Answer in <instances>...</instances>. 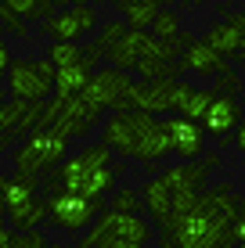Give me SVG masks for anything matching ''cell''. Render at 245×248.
I'll return each mask as SVG.
<instances>
[{
	"label": "cell",
	"mask_w": 245,
	"mask_h": 248,
	"mask_svg": "<svg viewBox=\"0 0 245 248\" xmlns=\"http://www.w3.org/2000/svg\"><path fill=\"white\" fill-rule=\"evenodd\" d=\"M234 212H238V194L231 184L206 187L191 209L177 212L166 227H159V248H234Z\"/></svg>",
	"instance_id": "6da1fadb"
},
{
	"label": "cell",
	"mask_w": 245,
	"mask_h": 248,
	"mask_svg": "<svg viewBox=\"0 0 245 248\" xmlns=\"http://www.w3.org/2000/svg\"><path fill=\"white\" fill-rule=\"evenodd\" d=\"M101 140L112 148V155L133 158V162H163L170 155V137H166V119L148 112H115L101 126Z\"/></svg>",
	"instance_id": "7a4b0ae2"
},
{
	"label": "cell",
	"mask_w": 245,
	"mask_h": 248,
	"mask_svg": "<svg viewBox=\"0 0 245 248\" xmlns=\"http://www.w3.org/2000/svg\"><path fill=\"white\" fill-rule=\"evenodd\" d=\"M69 137H62L58 130H50V126H40V130L25 133V140L15 148V173L22 176H40L47 173V169H54L58 162L69 155Z\"/></svg>",
	"instance_id": "3957f363"
},
{
	"label": "cell",
	"mask_w": 245,
	"mask_h": 248,
	"mask_svg": "<svg viewBox=\"0 0 245 248\" xmlns=\"http://www.w3.org/2000/svg\"><path fill=\"white\" fill-rule=\"evenodd\" d=\"M133 83L130 72H123V68H94V76H90L87 90L80 93L83 101H87L90 108H101V112H133Z\"/></svg>",
	"instance_id": "277c9868"
},
{
	"label": "cell",
	"mask_w": 245,
	"mask_h": 248,
	"mask_svg": "<svg viewBox=\"0 0 245 248\" xmlns=\"http://www.w3.org/2000/svg\"><path fill=\"white\" fill-rule=\"evenodd\" d=\"M54 76L58 68L50 65V58H15L7 68L11 101H47L54 93Z\"/></svg>",
	"instance_id": "5b68a950"
},
{
	"label": "cell",
	"mask_w": 245,
	"mask_h": 248,
	"mask_svg": "<svg viewBox=\"0 0 245 248\" xmlns=\"http://www.w3.org/2000/svg\"><path fill=\"white\" fill-rule=\"evenodd\" d=\"M98 123H101V108H90L83 97H54V101H47L44 126L58 130L62 137H69V140L87 137Z\"/></svg>",
	"instance_id": "8992f818"
},
{
	"label": "cell",
	"mask_w": 245,
	"mask_h": 248,
	"mask_svg": "<svg viewBox=\"0 0 245 248\" xmlns=\"http://www.w3.org/2000/svg\"><path fill=\"white\" fill-rule=\"evenodd\" d=\"M105 166H112V148H108L105 140H94V144H87V148H80L76 155H65L50 169V187L76 191L90 173H98V169H105Z\"/></svg>",
	"instance_id": "52a82bcc"
},
{
	"label": "cell",
	"mask_w": 245,
	"mask_h": 248,
	"mask_svg": "<svg viewBox=\"0 0 245 248\" xmlns=\"http://www.w3.org/2000/svg\"><path fill=\"white\" fill-rule=\"evenodd\" d=\"M101 209H105V205H94V202L80 198V194L65 191V187H50L47 219H50L58 230H65V234H80V230H87Z\"/></svg>",
	"instance_id": "ba28073f"
},
{
	"label": "cell",
	"mask_w": 245,
	"mask_h": 248,
	"mask_svg": "<svg viewBox=\"0 0 245 248\" xmlns=\"http://www.w3.org/2000/svg\"><path fill=\"white\" fill-rule=\"evenodd\" d=\"M159 176H163V184L173 194V216L191 209L198 202V194L209 187V169L202 162H177V166H166Z\"/></svg>",
	"instance_id": "9c48e42d"
},
{
	"label": "cell",
	"mask_w": 245,
	"mask_h": 248,
	"mask_svg": "<svg viewBox=\"0 0 245 248\" xmlns=\"http://www.w3.org/2000/svg\"><path fill=\"white\" fill-rule=\"evenodd\" d=\"M98 7L83 4V7H65V11L50 15V18L40 25V32L50 36V44H80L87 32H98Z\"/></svg>",
	"instance_id": "30bf717a"
},
{
	"label": "cell",
	"mask_w": 245,
	"mask_h": 248,
	"mask_svg": "<svg viewBox=\"0 0 245 248\" xmlns=\"http://www.w3.org/2000/svg\"><path fill=\"white\" fill-rule=\"evenodd\" d=\"M180 90H184L180 79H141L133 83V112H148L163 119V112L180 108Z\"/></svg>",
	"instance_id": "8fae6325"
},
{
	"label": "cell",
	"mask_w": 245,
	"mask_h": 248,
	"mask_svg": "<svg viewBox=\"0 0 245 248\" xmlns=\"http://www.w3.org/2000/svg\"><path fill=\"white\" fill-rule=\"evenodd\" d=\"M166 137H170V155H177L180 162H198L206 155V130H202V123L166 115Z\"/></svg>",
	"instance_id": "7c38bea8"
},
{
	"label": "cell",
	"mask_w": 245,
	"mask_h": 248,
	"mask_svg": "<svg viewBox=\"0 0 245 248\" xmlns=\"http://www.w3.org/2000/svg\"><path fill=\"white\" fill-rule=\"evenodd\" d=\"M90 230H98V234H105V237H119V241H133V245H141V248L151 241V219H145V216H126V212H112V209L101 212Z\"/></svg>",
	"instance_id": "4fadbf2b"
},
{
	"label": "cell",
	"mask_w": 245,
	"mask_h": 248,
	"mask_svg": "<svg viewBox=\"0 0 245 248\" xmlns=\"http://www.w3.org/2000/svg\"><path fill=\"white\" fill-rule=\"evenodd\" d=\"M242 115H245V108L238 105V97H224V93H216L213 105H209V112L202 115V130L213 133V137H220V144H231L227 137L238 130Z\"/></svg>",
	"instance_id": "5bb4252c"
},
{
	"label": "cell",
	"mask_w": 245,
	"mask_h": 248,
	"mask_svg": "<svg viewBox=\"0 0 245 248\" xmlns=\"http://www.w3.org/2000/svg\"><path fill=\"white\" fill-rule=\"evenodd\" d=\"M177 68H180V76H184V72H195V76H202V79H216V76L227 72L231 65H227V58H220L213 47H206L202 40H195V44L180 54Z\"/></svg>",
	"instance_id": "9a60e30c"
},
{
	"label": "cell",
	"mask_w": 245,
	"mask_h": 248,
	"mask_svg": "<svg viewBox=\"0 0 245 248\" xmlns=\"http://www.w3.org/2000/svg\"><path fill=\"white\" fill-rule=\"evenodd\" d=\"M151 32H137V29H126V36L119 40V44H112L108 47V65L112 68H123V72H133L137 68V62L151 50Z\"/></svg>",
	"instance_id": "2e32d148"
},
{
	"label": "cell",
	"mask_w": 245,
	"mask_h": 248,
	"mask_svg": "<svg viewBox=\"0 0 245 248\" xmlns=\"http://www.w3.org/2000/svg\"><path fill=\"white\" fill-rule=\"evenodd\" d=\"M137 194H141L145 212L151 216V227H166V223H170V216H173V194H170V187L163 184V176L148 180Z\"/></svg>",
	"instance_id": "e0dca14e"
},
{
	"label": "cell",
	"mask_w": 245,
	"mask_h": 248,
	"mask_svg": "<svg viewBox=\"0 0 245 248\" xmlns=\"http://www.w3.org/2000/svg\"><path fill=\"white\" fill-rule=\"evenodd\" d=\"M115 11L123 15L126 29H137V32H151V22L159 18V11L166 7V0H112Z\"/></svg>",
	"instance_id": "ac0fdd59"
},
{
	"label": "cell",
	"mask_w": 245,
	"mask_h": 248,
	"mask_svg": "<svg viewBox=\"0 0 245 248\" xmlns=\"http://www.w3.org/2000/svg\"><path fill=\"white\" fill-rule=\"evenodd\" d=\"M119 169H123V166H115V162H112V166H105V169H98V173H90L72 194H80V198H87V202H94V205H105V194L115 191V176H119Z\"/></svg>",
	"instance_id": "d6986e66"
},
{
	"label": "cell",
	"mask_w": 245,
	"mask_h": 248,
	"mask_svg": "<svg viewBox=\"0 0 245 248\" xmlns=\"http://www.w3.org/2000/svg\"><path fill=\"white\" fill-rule=\"evenodd\" d=\"M213 97H216V90H213V87H191V83H184V90H180V108H177V115H180V119H191V123H202V115L209 112Z\"/></svg>",
	"instance_id": "ffe728a7"
},
{
	"label": "cell",
	"mask_w": 245,
	"mask_h": 248,
	"mask_svg": "<svg viewBox=\"0 0 245 248\" xmlns=\"http://www.w3.org/2000/svg\"><path fill=\"white\" fill-rule=\"evenodd\" d=\"M90 76H94V68L87 62L83 65H69V68H58L54 76V97H80L83 90H87Z\"/></svg>",
	"instance_id": "44dd1931"
},
{
	"label": "cell",
	"mask_w": 245,
	"mask_h": 248,
	"mask_svg": "<svg viewBox=\"0 0 245 248\" xmlns=\"http://www.w3.org/2000/svg\"><path fill=\"white\" fill-rule=\"evenodd\" d=\"M4 212H11V209H22V205H29L33 198H40V176H22V173H15V176H7V191H4Z\"/></svg>",
	"instance_id": "7402d4cb"
},
{
	"label": "cell",
	"mask_w": 245,
	"mask_h": 248,
	"mask_svg": "<svg viewBox=\"0 0 245 248\" xmlns=\"http://www.w3.org/2000/svg\"><path fill=\"white\" fill-rule=\"evenodd\" d=\"M47 219V202L44 198H33L29 205L22 209H11L7 212V223L18 227V234H29V230H40V223Z\"/></svg>",
	"instance_id": "603a6c76"
},
{
	"label": "cell",
	"mask_w": 245,
	"mask_h": 248,
	"mask_svg": "<svg viewBox=\"0 0 245 248\" xmlns=\"http://www.w3.org/2000/svg\"><path fill=\"white\" fill-rule=\"evenodd\" d=\"M206 47H213L220 58H234L242 50V44H238V32H234V25L231 22H220V25H213V29L206 32V40H202Z\"/></svg>",
	"instance_id": "cb8c5ba5"
},
{
	"label": "cell",
	"mask_w": 245,
	"mask_h": 248,
	"mask_svg": "<svg viewBox=\"0 0 245 248\" xmlns=\"http://www.w3.org/2000/svg\"><path fill=\"white\" fill-rule=\"evenodd\" d=\"M47 58H50V65H54V68L83 65V62H87V47H80V44H50L47 47ZM90 68H94V65H90Z\"/></svg>",
	"instance_id": "d4e9b609"
},
{
	"label": "cell",
	"mask_w": 245,
	"mask_h": 248,
	"mask_svg": "<svg viewBox=\"0 0 245 248\" xmlns=\"http://www.w3.org/2000/svg\"><path fill=\"white\" fill-rule=\"evenodd\" d=\"M108 209L112 212H126V216H141V194L133 191V187H115L112 198H108Z\"/></svg>",
	"instance_id": "484cf974"
},
{
	"label": "cell",
	"mask_w": 245,
	"mask_h": 248,
	"mask_svg": "<svg viewBox=\"0 0 245 248\" xmlns=\"http://www.w3.org/2000/svg\"><path fill=\"white\" fill-rule=\"evenodd\" d=\"M180 15L173 11V7H163V11H159V18L151 22V36L155 40H177L180 36Z\"/></svg>",
	"instance_id": "4316f807"
},
{
	"label": "cell",
	"mask_w": 245,
	"mask_h": 248,
	"mask_svg": "<svg viewBox=\"0 0 245 248\" xmlns=\"http://www.w3.org/2000/svg\"><path fill=\"white\" fill-rule=\"evenodd\" d=\"M0 29L11 32V36H18V40L29 36V25H25V18H22V15H15L4 0H0Z\"/></svg>",
	"instance_id": "83f0119b"
},
{
	"label": "cell",
	"mask_w": 245,
	"mask_h": 248,
	"mask_svg": "<svg viewBox=\"0 0 245 248\" xmlns=\"http://www.w3.org/2000/svg\"><path fill=\"white\" fill-rule=\"evenodd\" d=\"M0 248H50L44 230H29V234H11Z\"/></svg>",
	"instance_id": "f1b7e54d"
},
{
	"label": "cell",
	"mask_w": 245,
	"mask_h": 248,
	"mask_svg": "<svg viewBox=\"0 0 245 248\" xmlns=\"http://www.w3.org/2000/svg\"><path fill=\"white\" fill-rule=\"evenodd\" d=\"M18 112H22V101H0V137L18 133Z\"/></svg>",
	"instance_id": "f546056e"
},
{
	"label": "cell",
	"mask_w": 245,
	"mask_h": 248,
	"mask_svg": "<svg viewBox=\"0 0 245 248\" xmlns=\"http://www.w3.org/2000/svg\"><path fill=\"white\" fill-rule=\"evenodd\" d=\"M216 93H224V97H238V90H242V79H238V72L234 68H227V72L216 76Z\"/></svg>",
	"instance_id": "4dcf8cb0"
},
{
	"label": "cell",
	"mask_w": 245,
	"mask_h": 248,
	"mask_svg": "<svg viewBox=\"0 0 245 248\" xmlns=\"http://www.w3.org/2000/svg\"><path fill=\"white\" fill-rule=\"evenodd\" d=\"M83 241H90V245H98V248H141V245H133V241L105 237V234H98V230H87V234H83Z\"/></svg>",
	"instance_id": "1f68e13d"
},
{
	"label": "cell",
	"mask_w": 245,
	"mask_h": 248,
	"mask_svg": "<svg viewBox=\"0 0 245 248\" xmlns=\"http://www.w3.org/2000/svg\"><path fill=\"white\" fill-rule=\"evenodd\" d=\"M4 4L22 18H36V11H40V0H4Z\"/></svg>",
	"instance_id": "d6a6232c"
},
{
	"label": "cell",
	"mask_w": 245,
	"mask_h": 248,
	"mask_svg": "<svg viewBox=\"0 0 245 248\" xmlns=\"http://www.w3.org/2000/svg\"><path fill=\"white\" fill-rule=\"evenodd\" d=\"M231 237H234V245H245V198L238 202V212H234V223H231Z\"/></svg>",
	"instance_id": "836d02e7"
},
{
	"label": "cell",
	"mask_w": 245,
	"mask_h": 248,
	"mask_svg": "<svg viewBox=\"0 0 245 248\" xmlns=\"http://www.w3.org/2000/svg\"><path fill=\"white\" fill-rule=\"evenodd\" d=\"M15 62V54H11V47H7V40L0 36V79H7V68H11Z\"/></svg>",
	"instance_id": "e575fe53"
},
{
	"label": "cell",
	"mask_w": 245,
	"mask_h": 248,
	"mask_svg": "<svg viewBox=\"0 0 245 248\" xmlns=\"http://www.w3.org/2000/svg\"><path fill=\"white\" fill-rule=\"evenodd\" d=\"M234 25V32H238V44H242V50H245V11H238V15H231V18H227Z\"/></svg>",
	"instance_id": "d590c367"
},
{
	"label": "cell",
	"mask_w": 245,
	"mask_h": 248,
	"mask_svg": "<svg viewBox=\"0 0 245 248\" xmlns=\"http://www.w3.org/2000/svg\"><path fill=\"white\" fill-rule=\"evenodd\" d=\"M198 162L209 169V173H213V169H220V162H224V158H220V151H209V155H202Z\"/></svg>",
	"instance_id": "8d00e7d4"
},
{
	"label": "cell",
	"mask_w": 245,
	"mask_h": 248,
	"mask_svg": "<svg viewBox=\"0 0 245 248\" xmlns=\"http://www.w3.org/2000/svg\"><path fill=\"white\" fill-rule=\"evenodd\" d=\"M231 144L238 148V155H245V123H238V130L231 133Z\"/></svg>",
	"instance_id": "74e56055"
},
{
	"label": "cell",
	"mask_w": 245,
	"mask_h": 248,
	"mask_svg": "<svg viewBox=\"0 0 245 248\" xmlns=\"http://www.w3.org/2000/svg\"><path fill=\"white\" fill-rule=\"evenodd\" d=\"M90 4V0H54V7H83Z\"/></svg>",
	"instance_id": "f35d334b"
},
{
	"label": "cell",
	"mask_w": 245,
	"mask_h": 248,
	"mask_svg": "<svg viewBox=\"0 0 245 248\" xmlns=\"http://www.w3.org/2000/svg\"><path fill=\"white\" fill-rule=\"evenodd\" d=\"M4 191H7V176L0 173V212H4V205H7V198H4Z\"/></svg>",
	"instance_id": "ab89813d"
},
{
	"label": "cell",
	"mask_w": 245,
	"mask_h": 248,
	"mask_svg": "<svg viewBox=\"0 0 245 248\" xmlns=\"http://www.w3.org/2000/svg\"><path fill=\"white\" fill-rule=\"evenodd\" d=\"M7 237H11V230H7V223H4V219H0V245H4Z\"/></svg>",
	"instance_id": "60d3db41"
},
{
	"label": "cell",
	"mask_w": 245,
	"mask_h": 248,
	"mask_svg": "<svg viewBox=\"0 0 245 248\" xmlns=\"http://www.w3.org/2000/svg\"><path fill=\"white\" fill-rule=\"evenodd\" d=\"M76 248H98V245H90V241H83V237H80V245H76Z\"/></svg>",
	"instance_id": "b9f144b4"
},
{
	"label": "cell",
	"mask_w": 245,
	"mask_h": 248,
	"mask_svg": "<svg viewBox=\"0 0 245 248\" xmlns=\"http://www.w3.org/2000/svg\"><path fill=\"white\" fill-rule=\"evenodd\" d=\"M4 151H7V137H0V155H4Z\"/></svg>",
	"instance_id": "7bdbcfd3"
},
{
	"label": "cell",
	"mask_w": 245,
	"mask_h": 248,
	"mask_svg": "<svg viewBox=\"0 0 245 248\" xmlns=\"http://www.w3.org/2000/svg\"><path fill=\"white\" fill-rule=\"evenodd\" d=\"M50 248H65V245H50Z\"/></svg>",
	"instance_id": "ee69618b"
},
{
	"label": "cell",
	"mask_w": 245,
	"mask_h": 248,
	"mask_svg": "<svg viewBox=\"0 0 245 248\" xmlns=\"http://www.w3.org/2000/svg\"><path fill=\"white\" fill-rule=\"evenodd\" d=\"M238 248H245V245H238Z\"/></svg>",
	"instance_id": "f6af8a7d"
}]
</instances>
